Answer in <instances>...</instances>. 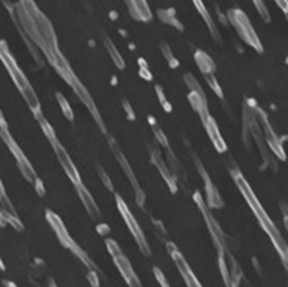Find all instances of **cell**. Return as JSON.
<instances>
[{"label":"cell","instance_id":"cell-6","mask_svg":"<svg viewBox=\"0 0 288 287\" xmlns=\"http://www.w3.org/2000/svg\"><path fill=\"white\" fill-rule=\"evenodd\" d=\"M154 274H156V279H157V282L160 283V286L162 287H170L169 286V283H167V280H166V277L163 276V273L160 271V269H154Z\"/></svg>","mask_w":288,"mask_h":287},{"label":"cell","instance_id":"cell-4","mask_svg":"<svg viewBox=\"0 0 288 287\" xmlns=\"http://www.w3.org/2000/svg\"><path fill=\"white\" fill-rule=\"evenodd\" d=\"M114 263H116V266L119 267V270H120L121 276L124 277V280L127 282V285H128V286L141 287V283L138 282V279H137L136 273L133 271L131 264L128 263V260L124 257L121 252H120V254H117V255H114Z\"/></svg>","mask_w":288,"mask_h":287},{"label":"cell","instance_id":"cell-7","mask_svg":"<svg viewBox=\"0 0 288 287\" xmlns=\"http://www.w3.org/2000/svg\"><path fill=\"white\" fill-rule=\"evenodd\" d=\"M278 3H280V6L286 10V12H288V1L287 0H277Z\"/></svg>","mask_w":288,"mask_h":287},{"label":"cell","instance_id":"cell-8","mask_svg":"<svg viewBox=\"0 0 288 287\" xmlns=\"http://www.w3.org/2000/svg\"><path fill=\"white\" fill-rule=\"evenodd\" d=\"M4 285H6V287H16V285L12 283V282H4Z\"/></svg>","mask_w":288,"mask_h":287},{"label":"cell","instance_id":"cell-1","mask_svg":"<svg viewBox=\"0 0 288 287\" xmlns=\"http://www.w3.org/2000/svg\"><path fill=\"white\" fill-rule=\"evenodd\" d=\"M237 182H238V185H239V189L242 191L244 197L247 198L248 204H249V205H251V208L254 209L255 215L259 218V221H261V224H262L264 230H265V231L268 233V235L271 237V240H272L274 246L277 247V250H278V252H280V255H281V258H283L284 264H286V266L288 267V247H287V244L284 243V240L281 238L280 233L275 230V227L271 224L270 218L265 215V212L262 211L261 205H259V204H258V201L255 199V197H254L252 191L249 189V186L247 185V182H245L242 178H238V179H237Z\"/></svg>","mask_w":288,"mask_h":287},{"label":"cell","instance_id":"cell-11","mask_svg":"<svg viewBox=\"0 0 288 287\" xmlns=\"http://www.w3.org/2000/svg\"><path fill=\"white\" fill-rule=\"evenodd\" d=\"M49 285H51V287H56V285H55V283H53L52 280H51V283H49Z\"/></svg>","mask_w":288,"mask_h":287},{"label":"cell","instance_id":"cell-9","mask_svg":"<svg viewBox=\"0 0 288 287\" xmlns=\"http://www.w3.org/2000/svg\"><path fill=\"white\" fill-rule=\"evenodd\" d=\"M3 197H4V192H3V186L0 183V198H3Z\"/></svg>","mask_w":288,"mask_h":287},{"label":"cell","instance_id":"cell-5","mask_svg":"<svg viewBox=\"0 0 288 287\" xmlns=\"http://www.w3.org/2000/svg\"><path fill=\"white\" fill-rule=\"evenodd\" d=\"M55 150H56V153H58V158H59V162L62 163V166L65 167V170H67V173L78 183L80 182V179H78V173H77V170H75V167H74V164L72 162L69 161V158L67 156V153H65V150L55 142Z\"/></svg>","mask_w":288,"mask_h":287},{"label":"cell","instance_id":"cell-3","mask_svg":"<svg viewBox=\"0 0 288 287\" xmlns=\"http://www.w3.org/2000/svg\"><path fill=\"white\" fill-rule=\"evenodd\" d=\"M170 247V252H171V257H173V260H174V263H176V266H177V269H179V271H180V274H182V277L185 279V282H186V285L187 287H202V285L198 282V279H196V276L193 274V271H192V269L189 267V264H187V261L183 258V255L174 248L173 246H169Z\"/></svg>","mask_w":288,"mask_h":287},{"label":"cell","instance_id":"cell-10","mask_svg":"<svg viewBox=\"0 0 288 287\" xmlns=\"http://www.w3.org/2000/svg\"><path fill=\"white\" fill-rule=\"evenodd\" d=\"M0 269H1V270H4V266H3V261H1V260H0Z\"/></svg>","mask_w":288,"mask_h":287},{"label":"cell","instance_id":"cell-2","mask_svg":"<svg viewBox=\"0 0 288 287\" xmlns=\"http://www.w3.org/2000/svg\"><path fill=\"white\" fill-rule=\"evenodd\" d=\"M0 58L3 59V62H4V65L7 67V70L10 71V74H12L13 80L16 82V85L19 87V90L22 91V94H23L25 98L28 100L29 106L36 111V110L39 108V103H38V100H36V97H35V94H34V91H32L29 82L26 81V78L22 75L20 70L16 67V64H15V61H13V58L10 56V54H9V51H7V48H6L4 42H0Z\"/></svg>","mask_w":288,"mask_h":287}]
</instances>
